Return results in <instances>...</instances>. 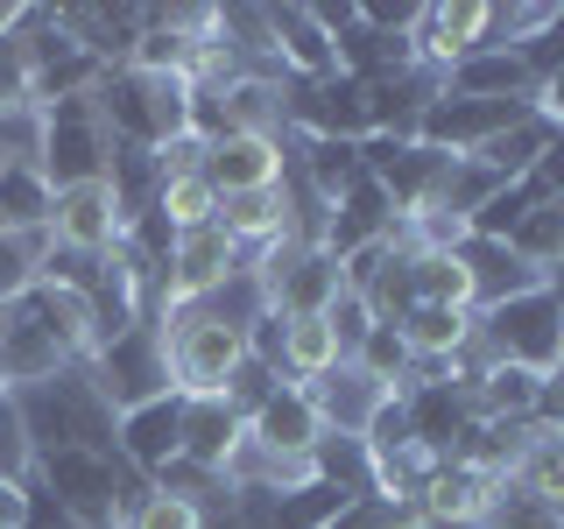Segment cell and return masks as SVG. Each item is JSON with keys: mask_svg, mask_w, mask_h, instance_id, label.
<instances>
[{"mask_svg": "<svg viewBox=\"0 0 564 529\" xmlns=\"http://www.w3.org/2000/svg\"><path fill=\"white\" fill-rule=\"evenodd\" d=\"M22 431H29V452H64V445H85V452H113V402L99 396V381L85 367H64L57 381H35L22 388Z\"/></svg>", "mask_w": 564, "mask_h": 529, "instance_id": "1", "label": "cell"}, {"mask_svg": "<svg viewBox=\"0 0 564 529\" xmlns=\"http://www.w3.org/2000/svg\"><path fill=\"white\" fill-rule=\"evenodd\" d=\"M163 346H170V388L176 396H226L234 367L247 360V325H234L212 304H184L163 317Z\"/></svg>", "mask_w": 564, "mask_h": 529, "instance_id": "2", "label": "cell"}, {"mask_svg": "<svg viewBox=\"0 0 564 529\" xmlns=\"http://www.w3.org/2000/svg\"><path fill=\"white\" fill-rule=\"evenodd\" d=\"M106 163H113V134H106V120H99L93 93L35 106V170L50 176V191L99 184Z\"/></svg>", "mask_w": 564, "mask_h": 529, "instance_id": "3", "label": "cell"}, {"mask_svg": "<svg viewBox=\"0 0 564 529\" xmlns=\"http://www.w3.org/2000/svg\"><path fill=\"white\" fill-rule=\"evenodd\" d=\"M473 317H480V346L494 360H516L529 375H551L564 360V311L543 282L522 290V296H508V304H494V311H473Z\"/></svg>", "mask_w": 564, "mask_h": 529, "instance_id": "4", "label": "cell"}, {"mask_svg": "<svg viewBox=\"0 0 564 529\" xmlns=\"http://www.w3.org/2000/svg\"><path fill=\"white\" fill-rule=\"evenodd\" d=\"M85 375L99 381V396L120 410H134V402L149 396H170V346H163V317H141L128 325L120 339H106L93 360H85Z\"/></svg>", "mask_w": 564, "mask_h": 529, "instance_id": "5", "label": "cell"}, {"mask_svg": "<svg viewBox=\"0 0 564 529\" xmlns=\"http://www.w3.org/2000/svg\"><path fill=\"white\" fill-rule=\"evenodd\" d=\"M240 269H247V255L219 234V226H191V234H176V255L163 269V317L184 311V304H212Z\"/></svg>", "mask_w": 564, "mask_h": 529, "instance_id": "6", "label": "cell"}, {"mask_svg": "<svg viewBox=\"0 0 564 529\" xmlns=\"http://www.w3.org/2000/svg\"><path fill=\"white\" fill-rule=\"evenodd\" d=\"M317 438H325V417H317L311 388H296V381H282L275 396L247 417V445L261 458H275V466H311Z\"/></svg>", "mask_w": 564, "mask_h": 529, "instance_id": "7", "label": "cell"}, {"mask_svg": "<svg viewBox=\"0 0 564 529\" xmlns=\"http://www.w3.org/2000/svg\"><path fill=\"white\" fill-rule=\"evenodd\" d=\"M176 445H184V396H176V388L120 410V423H113V452H120V466H128L134 481H155V473L176 458Z\"/></svg>", "mask_w": 564, "mask_h": 529, "instance_id": "8", "label": "cell"}, {"mask_svg": "<svg viewBox=\"0 0 564 529\" xmlns=\"http://www.w3.org/2000/svg\"><path fill=\"white\" fill-rule=\"evenodd\" d=\"M410 50L416 71L445 78L473 50H487V0H458V8H410Z\"/></svg>", "mask_w": 564, "mask_h": 529, "instance_id": "9", "label": "cell"}, {"mask_svg": "<svg viewBox=\"0 0 564 529\" xmlns=\"http://www.w3.org/2000/svg\"><path fill=\"white\" fill-rule=\"evenodd\" d=\"M120 198H113V184H70L50 198V240L70 247V255H113V240H120Z\"/></svg>", "mask_w": 564, "mask_h": 529, "instance_id": "10", "label": "cell"}, {"mask_svg": "<svg viewBox=\"0 0 564 529\" xmlns=\"http://www.w3.org/2000/svg\"><path fill=\"white\" fill-rule=\"evenodd\" d=\"M395 234H402V219H395V205H388V191L375 184V176H360L346 198L325 205L317 247H325L332 261H346V255H360V247H375V240H395Z\"/></svg>", "mask_w": 564, "mask_h": 529, "instance_id": "11", "label": "cell"}, {"mask_svg": "<svg viewBox=\"0 0 564 529\" xmlns=\"http://www.w3.org/2000/svg\"><path fill=\"white\" fill-rule=\"evenodd\" d=\"M494 494H501L494 473L466 466V458H437L431 487H423V501H416V522L423 529H480L487 508H494Z\"/></svg>", "mask_w": 564, "mask_h": 529, "instance_id": "12", "label": "cell"}, {"mask_svg": "<svg viewBox=\"0 0 564 529\" xmlns=\"http://www.w3.org/2000/svg\"><path fill=\"white\" fill-rule=\"evenodd\" d=\"M282 170H290V141L282 134H226L205 149V184L219 191V198H234V191H269L282 184Z\"/></svg>", "mask_w": 564, "mask_h": 529, "instance_id": "13", "label": "cell"}, {"mask_svg": "<svg viewBox=\"0 0 564 529\" xmlns=\"http://www.w3.org/2000/svg\"><path fill=\"white\" fill-rule=\"evenodd\" d=\"M247 445V417H234V402L226 396H184V445L176 458L198 473H226Z\"/></svg>", "mask_w": 564, "mask_h": 529, "instance_id": "14", "label": "cell"}, {"mask_svg": "<svg viewBox=\"0 0 564 529\" xmlns=\"http://www.w3.org/2000/svg\"><path fill=\"white\" fill-rule=\"evenodd\" d=\"M402 410H410V438L423 452H437V458H452V445L473 431V396L466 388H452V381H410L402 388Z\"/></svg>", "mask_w": 564, "mask_h": 529, "instance_id": "15", "label": "cell"}, {"mask_svg": "<svg viewBox=\"0 0 564 529\" xmlns=\"http://www.w3.org/2000/svg\"><path fill=\"white\" fill-rule=\"evenodd\" d=\"M219 226L226 240L240 247L247 261L261 255V247H275V240H290V226H296V205H290V191L269 184V191H234V198H219Z\"/></svg>", "mask_w": 564, "mask_h": 529, "instance_id": "16", "label": "cell"}, {"mask_svg": "<svg viewBox=\"0 0 564 529\" xmlns=\"http://www.w3.org/2000/svg\"><path fill=\"white\" fill-rule=\"evenodd\" d=\"M64 367H70L64 346L50 339V332L35 325L22 304H8V332H0V388H14V396H22V388H35V381H57Z\"/></svg>", "mask_w": 564, "mask_h": 529, "instance_id": "17", "label": "cell"}, {"mask_svg": "<svg viewBox=\"0 0 564 529\" xmlns=\"http://www.w3.org/2000/svg\"><path fill=\"white\" fill-rule=\"evenodd\" d=\"M458 261H466V276H473V311H494V304H508V296H522V290H536V282H543L508 240L466 234V240H458Z\"/></svg>", "mask_w": 564, "mask_h": 529, "instance_id": "18", "label": "cell"}, {"mask_svg": "<svg viewBox=\"0 0 564 529\" xmlns=\"http://www.w3.org/2000/svg\"><path fill=\"white\" fill-rule=\"evenodd\" d=\"M269 35L282 78H332L339 71V50H332V35L311 8H269Z\"/></svg>", "mask_w": 564, "mask_h": 529, "instance_id": "19", "label": "cell"}, {"mask_svg": "<svg viewBox=\"0 0 564 529\" xmlns=\"http://www.w3.org/2000/svg\"><path fill=\"white\" fill-rule=\"evenodd\" d=\"M551 141H557V128L536 114V106H529L516 128H501V134H494L480 155H466V163H480V170L494 176V184H529V176H536V163L551 155Z\"/></svg>", "mask_w": 564, "mask_h": 529, "instance_id": "20", "label": "cell"}, {"mask_svg": "<svg viewBox=\"0 0 564 529\" xmlns=\"http://www.w3.org/2000/svg\"><path fill=\"white\" fill-rule=\"evenodd\" d=\"M437 85L458 93V99H536V78H529L522 50H473V57L452 64Z\"/></svg>", "mask_w": 564, "mask_h": 529, "instance_id": "21", "label": "cell"}, {"mask_svg": "<svg viewBox=\"0 0 564 529\" xmlns=\"http://www.w3.org/2000/svg\"><path fill=\"white\" fill-rule=\"evenodd\" d=\"M50 176L35 170V155L0 163V234H50Z\"/></svg>", "mask_w": 564, "mask_h": 529, "instance_id": "22", "label": "cell"}, {"mask_svg": "<svg viewBox=\"0 0 564 529\" xmlns=\"http://www.w3.org/2000/svg\"><path fill=\"white\" fill-rule=\"evenodd\" d=\"M402 346L416 353V360H431V367H445L458 346H473V332H480V317L473 311H452V304H416L410 317H402Z\"/></svg>", "mask_w": 564, "mask_h": 529, "instance_id": "23", "label": "cell"}, {"mask_svg": "<svg viewBox=\"0 0 564 529\" xmlns=\"http://www.w3.org/2000/svg\"><path fill=\"white\" fill-rule=\"evenodd\" d=\"M311 402H317V417H325V431H352V438H360V423L375 417L381 388L367 381L360 367H332L325 381H311Z\"/></svg>", "mask_w": 564, "mask_h": 529, "instance_id": "24", "label": "cell"}, {"mask_svg": "<svg viewBox=\"0 0 564 529\" xmlns=\"http://www.w3.org/2000/svg\"><path fill=\"white\" fill-rule=\"evenodd\" d=\"M311 481L339 487L346 501H367V494H375V458H367V445L352 431H325L317 452H311Z\"/></svg>", "mask_w": 564, "mask_h": 529, "instance_id": "25", "label": "cell"}, {"mask_svg": "<svg viewBox=\"0 0 564 529\" xmlns=\"http://www.w3.org/2000/svg\"><path fill=\"white\" fill-rule=\"evenodd\" d=\"M332 367H346L332 325H325V317H290V332H282V381L311 388V381H325Z\"/></svg>", "mask_w": 564, "mask_h": 529, "instance_id": "26", "label": "cell"}, {"mask_svg": "<svg viewBox=\"0 0 564 529\" xmlns=\"http://www.w3.org/2000/svg\"><path fill=\"white\" fill-rule=\"evenodd\" d=\"M536 381L543 375H529V367L516 360H494L480 388H473V417H487V423H529V410H536Z\"/></svg>", "mask_w": 564, "mask_h": 529, "instance_id": "27", "label": "cell"}, {"mask_svg": "<svg viewBox=\"0 0 564 529\" xmlns=\"http://www.w3.org/2000/svg\"><path fill=\"white\" fill-rule=\"evenodd\" d=\"M410 282H416V304L473 311V276L458 261V247H410Z\"/></svg>", "mask_w": 564, "mask_h": 529, "instance_id": "28", "label": "cell"}, {"mask_svg": "<svg viewBox=\"0 0 564 529\" xmlns=\"http://www.w3.org/2000/svg\"><path fill=\"white\" fill-rule=\"evenodd\" d=\"M508 247L529 261L536 276H551V269H564V198H536L522 212V226L508 234Z\"/></svg>", "mask_w": 564, "mask_h": 529, "instance_id": "29", "label": "cell"}, {"mask_svg": "<svg viewBox=\"0 0 564 529\" xmlns=\"http://www.w3.org/2000/svg\"><path fill=\"white\" fill-rule=\"evenodd\" d=\"M508 481L522 494H536V501L564 508V431H529V445H522L516 466H508Z\"/></svg>", "mask_w": 564, "mask_h": 529, "instance_id": "30", "label": "cell"}, {"mask_svg": "<svg viewBox=\"0 0 564 529\" xmlns=\"http://www.w3.org/2000/svg\"><path fill=\"white\" fill-rule=\"evenodd\" d=\"M346 367H360L367 381L381 388V396H402V381H410V367H416V353L402 346V332L395 325H375L360 346H352V360Z\"/></svg>", "mask_w": 564, "mask_h": 529, "instance_id": "31", "label": "cell"}, {"mask_svg": "<svg viewBox=\"0 0 564 529\" xmlns=\"http://www.w3.org/2000/svg\"><path fill=\"white\" fill-rule=\"evenodd\" d=\"M120 529H205V516H198V501H184V494L141 481L134 501L120 508Z\"/></svg>", "mask_w": 564, "mask_h": 529, "instance_id": "32", "label": "cell"}, {"mask_svg": "<svg viewBox=\"0 0 564 529\" xmlns=\"http://www.w3.org/2000/svg\"><path fill=\"white\" fill-rule=\"evenodd\" d=\"M155 212H163L176 234H191V226H212V219H219V191H212L205 176H170V184L155 191Z\"/></svg>", "mask_w": 564, "mask_h": 529, "instance_id": "33", "label": "cell"}, {"mask_svg": "<svg viewBox=\"0 0 564 529\" xmlns=\"http://www.w3.org/2000/svg\"><path fill=\"white\" fill-rule=\"evenodd\" d=\"M50 247H57L50 234H0V304H14V296L43 276Z\"/></svg>", "mask_w": 564, "mask_h": 529, "instance_id": "34", "label": "cell"}, {"mask_svg": "<svg viewBox=\"0 0 564 529\" xmlns=\"http://www.w3.org/2000/svg\"><path fill=\"white\" fill-rule=\"evenodd\" d=\"M360 304H367V317L375 325H402V317L416 311V282H410V255H395L388 269L360 290Z\"/></svg>", "mask_w": 564, "mask_h": 529, "instance_id": "35", "label": "cell"}, {"mask_svg": "<svg viewBox=\"0 0 564 529\" xmlns=\"http://www.w3.org/2000/svg\"><path fill=\"white\" fill-rule=\"evenodd\" d=\"M480 529H564V508H557V501H536V494H522L516 481H501V494H494V508H487Z\"/></svg>", "mask_w": 564, "mask_h": 529, "instance_id": "36", "label": "cell"}, {"mask_svg": "<svg viewBox=\"0 0 564 529\" xmlns=\"http://www.w3.org/2000/svg\"><path fill=\"white\" fill-rule=\"evenodd\" d=\"M536 198H543L536 184H501V191H494V198L466 219V234H480V240H508V234L522 226V212L536 205Z\"/></svg>", "mask_w": 564, "mask_h": 529, "instance_id": "37", "label": "cell"}, {"mask_svg": "<svg viewBox=\"0 0 564 529\" xmlns=\"http://www.w3.org/2000/svg\"><path fill=\"white\" fill-rule=\"evenodd\" d=\"M35 452H29V431H22V402L14 388H0V481H29Z\"/></svg>", "mask_w": 564, "mask_h": 529, "instance_id": "38", "label": "cell"}, {"mask_svg": "<svg viewBox=\"0 0 564 529\" xmlns=\"http://www.w3.org/2000/svg\"><path fill=\"white\" fill-rule=\"evenodd\" d=\"M275 388H282V375H275V367H261V360H240V367H234V381H226V402H234V417H254L261 402L275 396Z\"/></svg>", "mask_w": 564, "mask_h": 529, "instance_id": "39", "label": "cell"}, {"mask_svg": "<svg viewBox=\"0 0 564 529\" xmlns=\"http://www.w3.org/2000/svg\"><path fill=\"white\" fill-rule=\"evenodd\" d=\"M325 325H332V339H339V360H352V346H360L367 339V332H375V317H367V304H360V296H339V304H332L325 311Z\"/></svg>", "mask_w": 564, "mask_h": 529, "instance_id": "40", "label": "cell"}, {"mask_svg": "<svg viewBox=\"0 0 564 529\" xmlns=\"http://www.w3.org/2000/svg\"><path fill=\"white\" fill-rule=\"evenodd\" d=\"M529 423H536V431H564V367H551V375L536 381V410H529Z\"/></svg>", "mask_w": 564, "mask_h": 529, "instance_id": "41", "label": "cell"}, {"mask_svg": "<svg viewBox=\"0 0 564 529\" xmlns=\"http://www.w3.org/2000/svg\"><path fill=\"white\" fill-rule=\"evenodd\" d=\"M529 184H536L543 198H564V134L551 141V155H543V163H536V176H529Z\"/></svg>", "mask_w": 564, "mask_h": 529, "instance_id": "42", "label": "cell"}, {"mask_svg": "<svg viewBox=\"0 0 564 529\" xmlns=\"http://www.w3.org/2000/svg\"><path fill=\"white\" fill-rule=\"evenodd\" d=\"M22 508H29V487L22 481H0V529H22Z\"/></svg>", "mask_w": 564, "mask_h": 529, "instance_id": "43", "label": "cell"}, {"mask_svg": "<svg viewBox=\"0 0 564 529\" xmlns=\"http://www.w3.org/2000/svg\"><path fill=\"white\" fill-rule=\"evenodd\" d=\"M543 290H551V296H557V311H564V269H551V276H543Z\"/></svg>", "mask_w": 564, "mask_h": 529, "instance_id": "44", "label": "cell"}, {"mask_svg": "<svg viewBox=\"0 0 564 529\" xmlns=\"http://www.w3.org/2000/svg\"><path fill=\"white\" fill-rule=\"evenodd\" d=\"M14 29V8H0V35H8Z\"/></svg>", "mask_w": 564, "mask_h": 529, "instance_id": "45", "label": "cell"}]
</instances>
